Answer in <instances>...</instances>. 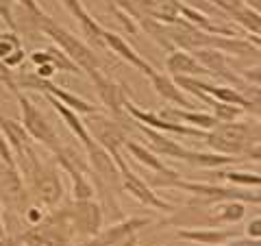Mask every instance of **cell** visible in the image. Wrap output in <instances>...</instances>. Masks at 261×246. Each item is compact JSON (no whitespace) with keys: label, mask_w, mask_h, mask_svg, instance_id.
Wrapping results in <instances>:
<instances>
[{"label":"cell","mask_w":261,"mask_h":246,"mask_svg":"<svg viewBox=\"0 0 261 246\" xmlns=\"http://www.w3.org/2000/svg\"><path fill=\"white\" fill-rule=\"evenodd\" d=\"M178 237L202 246H220L238 235L233 229H183V231H178Z\"/></svg>","instance_id":"17"},{"label":"cell","mask_w":261,"mask_h":246,"mask_svg":"<svg viewBox=\"0 0 261 246\" xmlns=\"http://www.w3.org/2000/svg\"><path fill=\"white\" fill-rule=\"evenodd\" d=\"M0 131L5 133L13 155H20L22 151H27L31 146V142H33V139L29 137V133H27V129L22 127V122L5 116V113H0Z\"/></svg>","instance_id":"20"},{"label":"cell","mask_w":261,"mask_h":246,"mask_svg":"<svg viewBox=\"0 0 261 246\" xmlns=\"http://www.w3.org/2000/svg\"><path fill=\"white\" fill-rule=\"evenodd\" d=\"M85 157H87V166L89 170L94 172V177L98 179L100 183L105 185H122V179H120V170L116 166V161H113L111 153H107L102 149V146H89V149H85Z\"/></svg>","instance_id":"8"},{"label":"cell","mask_w":261,"mask_h":246,"mask_svg":"<svg viewBox=\"0 0 261 246\" xmlns=\"http://www.w3.org/2000/svg\"><path fill=\"white\" fill-rule=\"evenodd\" d=\"M59 3L65 7V11H68L72 18H76V20L85 13V7H83V3H81V0H59Z\"/></svg>","instance_id":"35"},{"label":"cell","mask_w":261,"mask_h":246,"mask_svg":"<svg viewBox=\"0 0 261 246\" xmlns=\"http://www.w3.org/2000/svg\"><path fill=\"white\" fill-rule=\"evenodd\" d=\"M231 15L246 31H250L252 35H259L261 37V13L259 11L250 9V7H246V5H242V7H238V9H233Z\"/></svg>","instance_id":"26"},{"label":"cell","mask_w":261,"mask_h":246,"mask_svg":"<svg viewBox=\"0 0 261 246\" xmlns=\"http://www.w3.org/2000/svg\"><path fill=\"white\" fill-rule=\"evenodd\" d=\"M148 79H150V83L154 87V92H157L163 101L172 103V105H176V107H183V109L192 107V103L183 96V89L174 83V79H170L168 75H159V72H152Z\"/></svg>","instance_id":"18"},{"label":"cell","mask_w":261,"mask_h":246,"mask_svg":"<svg viewBox=\"0 0 261 246\" xmlns=\"http://www.w3.org/2000/svg\"><path fill=\"white\" fill-rule=\"evenodd\" d=\"M244 81H248V83H255V85H261V65H259V68L244 70Z\"/></svg>","instance_id":"39"},{"label":"cell","mask_w":261,"mask_h":246,"mask_svg":"<svg viewBox=\"0 0 261 246\" xmlns=\"http://www.w3.org/2000/svg\"><path fill=\"white\" fill-rule=\"evenodd\" d=\"M46 53H48V57H50V63L57 68V72H70V75H81V72H83L68 55L61 51V48L50 46V48H46Z\"/></svg>","instance_id":"28"},{"label":"cell","mask_w":261,"mask_h":246,"mask_svg":"<svg viewBox=\"0 0 261 246\" xmlns=\"http://www.w3.org/2000/svg\"><path fill=\"white\" fill-rule=\"evenodd\" d=\"M46 101L53 105V109H55L57 113H59V118L65 122V127H68V129L72 131V133H74V135L81 139L83 149H89V146H94V144H96L94 139H92V135H89V131H87V127H85V122L81 120V116H79L76 111L68 109L63 103L57 101L55 96H48V94H46Z\"/></svg>","instance_id":"14"},{"label":"cell","mask_w":261,"mask_h":246,"mask_svg":"<svg viewBox=\"0 0 261 246\" xmlns=\"http://www.w3.org/2000/svg\"><path fill=\"white\" fill-rule=\"evenodd\" d=\"M246 235L250 237H261V218H252L246 225Z\"/></svg>","instance_id":"40"},{"label":"cell","mask_w":261,"mask_h":246,"mask_svg":"<svg viewBox=\"0 0 261 246\" xmlns=\"http://www.w3.org/2000/svg\"><path fill=\"white\" fill-rule=\"evenodd\" d=\"M209 46L218 48V51H224V53H233V55H257L259 51L246 39H235V37H211Z\"/></svg>","instance_id":"25"},{"label":"cell","mask_w":261,"mask_h":246,"mask_svg":"<svg viewBox=\"0 0 261 246\" xmlns=\"http://www.w3.org/2000/svg\"><path fill=\"white\" fill-rule=\"evenodd\" d=\"M13 5H15V0H0V22H3L9 31H15V27H18L15 13H13Z\"/></svg>","instance_id":"33"},{"label":"cell","mask_w":261,"mask_h":246,"mask_svg":"<svg viewBox=\"0 0 261 246\" xmlns=\"http://www.w3.org/2000/svg\"><path fill=\"white\" fill-rule=\"evenodd\" d=\"M224 179L228 183L240 185V187H261V175H257V172L231 170V172H224Z\"/></svg>","instance_id":"30"},{"label":"cell","mask_w":261,"mask_h":246,"mask_svg":"<svg viewBox=\"0 0 261 246\" xmlns=\"http://www.w3.org/2000/svg\"><path fill=\"white\" fill-rule=\"evenodd\" d=\"M0 85H3L7 92L11 94H18L20 87H18V81H15V70L9 68L3 59H0Z\"/></svg>","instance_id":"32"},{"label":"cell","mask_w":261,"mask_h":246,"mask_svg":"<svg viewBox=\"0 0 261 246\" xmlns=\"http://www.w3.org/2000/svg\"><path fill=\"white\" fill-rule=\"evenodd\" d=\"M124 149H126V153L130 155V157L137 159L142 166H146L148 170L159 172V175H166L170 179H181V177H178V172H174V170H170V168L163 166L161 159L148 149V146H142V144H137V142H126Z\"/></svg>","instance_id":"19"},{"label":"cell","mask_w":261,"mask_h":246,"mask_svg":"<svg viewBox=\"0 0 261 246\" xmlns=\"http://www.w3.org/2000/svg\"><path fill=\"white\" fill-rule=\"evenodd\" d=\"M79 24H81V31H83V35H85V39L92 46H100V48H105V42H102V33H105V29L98 24L92 15H89L87 11L81 15V18L76 20Z\"/></svg>","instance_id":"27"},{"label":"cell","mask_w":261,"mask_h":246,"mask_svg":"<svg viewBox=\"0 0 261 246\" xmlns=\"http://www.w3.org/2000/svg\"><path fill=\"white\" fill-rule=\"evenodd\" d=\"M42 94H44V96H46V94H48V96H55L57 101L63 103L68 109L76 111L79 116H92V113L100 111V109L96 107V105L87 103L85 98H81V96H76V94H72V92H68V89H63V87H59V85H55L53 81H48Z\"/></svg>","instance_id":"16"},{"label":"cell","mask_w":261,"mask_h":246,"mask_svg":"<svg viewBox=\"0 0 261 246\" xmlns=\"http://www.w3.org/2000/svg\"><path fill=\"white\" fill-rule=\"evenodd\" d=\"M196 59H198L202 65H205V68L211 72V75H216V77H220V79H226L228 83H233V85H240V89L246 87L244 79L238 77L235 72H231L224 53L216 51V48H198V51H196Z\"/></svg>","instance_id":"11"},{"label":"cell","mask_w":261,"mask_h":246,"mask_svg":"<svg viewBox=\"0 0 261 246\" xmlns=\"http://www.w3.org/2000/svg\"><path fill=\"white\" fill-rule=\"evenodd\" d=\"M120 179H122V187L130 194L135 196L137 201H140L142 205H148V207H154V209H161V211H172L174 207L166 201H161L157 192L152 190V187L144 181V179H140L135 175L130 168H126L124 172H120Z\"/></svg>","instance_id":"10"},{"label":"cell","mask_w":261,"mask_h":246,"mask_svg":"<svg viewBox=\"0 0 261 246\" xmlns=\"http://www.w3.org/2000/svg\"><path fill=\"white\" fill-rule=\"evenodd\" d=\"M220 246H261V237H231L228 242L224 244H220Z\"/></svg>","instance_id":"36"},{"label":"cell","mask_w":261,"mask_h":246,"mask_svg":"<svg viewBox=\"0 0 261 246\" xmlns=\"http://www.w3.org/2000/svg\"><path fill=\"white\" fill-rule=\"evenodd\" d=\"M35 22H37V27L53 39L55 46L61 48V51L68 55L70 59L85 72V75L92 72V70H100V59H98L96 51L87 42H83V39L76 37V35H72L68 29H63L61 24H57L50 15H46V13L35 18Z\"/></svg>","instance_id":"2"},{"label":"cell","mask_w":261,"mask_h":246,"mask_svg":"<svg viewBox=\"0 0 261 246\" xmlns=\"http://www.w3.org/2000/svg\"><path fill=\"white\" fill-rule=\"evenodd\" d=\"M218 225H235L246 216V205L242 201H218L214 209H209Z\"/></svg>","instance_id":"23"},{"label":"cell","mask_w":261,"mask_h":246,"mask_svg":"<svg viewBox=\"0 0 261 246\" xmlns=\"http://www.w3.org/2000/svg\"><path fill=\"white\" fill-rule=\"evenodd\" d=\"M102 42H105V48H109L111 53H116V55H118V57H122L124 61H128L135 70H140L142 75L150 77L152 72H157V70H154L148 61H144L142 57L137 55V53L133 51V48H130V46L124 42V39H122L120 35H116V33H111V31L105 29V33H102Z\"/></svg>","instance_id":"12"},{"label":"cell","mask_w":261,"mask_h":246,"mask_svg":"<svg viewBox=\"0 0 261 246\" xmlns=\"http://www.w3.org/2000/svg\"><path fill=\"white\" fill-rule=\"evenodd\" d=\"M211 107H214V116L218 122H233L235 118H240L244 113V109L238 107V105H228V103H220V101H216Z\"/></svg>","instance_id":"31"},{"label":"cell","mask_w":261,"mask_h":246,"mask_svg":"<svg viewBox=\"0 0 261 246\" xmlns=\"http://www.w3.org/2000/svg\"><path fill=\"white\" fill-rule=\"evenodd\" d=\"M170 225H183V227H209V225H218L216 218L211 216L209 209H200V207H185L181 209L176 216L168 220Z\"/></svg>","instance_id":"24"},{"label":"cell","mask_w":261,"mask_h":246,"mask_svg":"<svg viewBox=\"0 0 261 246\" xmlns=\"http://www.w3.org/2000/svg\"><path fill=\"white\" fill-rule=\"evenodd\" d=\"M22 39L15 31H0V59H7V57H11L13 53L22 51Z\"/></svg>","instance_id":"29"},{"label":"cell","mask_w":261,"mask_h":246,"mask_svg":"<svg viewBox=\"0 0 261 246\" xmlns=\"http://www.w3.org/2000/svg\"><path fill=\"white\" fill-rule=\"evenodd\" d=\"M35 72L37 77H42V79H48V81H53V77H55V72H57V68L53 63H42V65H35Z\"/></svg>","instance_id":"37"},{"label":"cell","mask_w":261,"mask_h":246,"mask_svg":"<svg viewBox=\"0 0 261 246\" xmlns=\"http://www.w3.org/2000/svg\"><path fill=\"white\" fill-rule=\"evenodd\" d=\"M205 142L216 153L242 157L248 146L261 142V122H218L205 133Z\"/></svg>","instance_id":"1"},{"label":"cell","mask_w":261,"mask_h":246,"mask_svg":"<svg viewBox=\"0 0 261 246\" xmlns=\"http://www.w3.org/2000/svg\"><path fill=\"white\" fill-rule=\"evenodd\" d=\"M85 127L89 131L92 139L102 146L107 153H111V157H118L120 155V149H124L126 144V133L124 129L120 127L118 120H111V118H105L100 116V111H96L89 116V120L85 122Z\"/></svg>","instance_id":"4"},{"label":"cell","mask_w":261,"mask_h":246,"mask_svg":"<svg viewBox=\"0 0 261 246\" xmlns=\"http://www.w3.org/2000/svg\"><path fill=\"white\" fill-rule=\"evenodd\" d=\"M0 246H24L22 233H7L0 237Z\"/></svg>","instance_id":"38"},{"label":"cell","mask_w":261,"mask_h":246,"mask_svg":"<svg viewBox=\"0 0 261 246\" xmlns=\"http://www.w3.org/2000/svg\"><path fill=\"white\" fill-rule=\"evenodd\" d=\"M15 98H18L20 113H22V127L27 129L29 137L33 139V142L42 144V146H46V149H50L55 153L61 144H59V137H57L53 125L44 116V111L39 109L24 92H18V94H15Z\"/></svg>","instance_id":"3"},{"label":"cell","mask_w":261,"mask_h":246,"mask_svg":"<svg viewBox=\"0 0 261 246\" xmlns=\"http://www.w3.org/2000/svg\"><path fill=\"white\" fill-rule=\"evenodd\" d=\"M0 24H3V22H0Z\"/></svg>","instance_id":"42"},{"label":"cell","mask_w":261,"mask_h":246,"mask_svg":"<svg viewBox=\"0 0 261 246\" xmlns=\"http://www.w3.org/2000/svg\"><path fill=\"white\" fill-rule=\"evenodd\" d=\"M87 75H89V79H92V83L96 85L98 98L102 101L105 107H107L116 118L126 116V111H124V101H126L124 89H122L113 79L105 77L102 70H92V72H87Z\"/></svg>","instance_id":"7"},{"label":"cell","mask_w":261,"mask_h":246,"mask_svg":"<svg viewBox=\"0 0 261 246\" xmlns=\"http://www.w3.org/2000/svg\"><path fill=\"white\" fill-rule=\"evenodd\" d=\"M181 161H187L192 166L198 168H220V166H228V163H238L242 157H231V155H222V153H202V151H187L183 153Z\"/></svg>","instance_id":"22"},{"label":"cell","mask_w":261,"mask_h":246,"mask_svg":"<svg viewBox=\"0 0 261 246\" xmlns=\"http://www.w3.org/2000/svg\"><path fill=\"white\" fill-rule=\"evenodd\" d=\"M166 70L172 77H202L211 75V72L202 65L196 57H192L185 51H172L170 57L166 59Z\"/></svg>","instance_id":"13"},{"label":"cell","mask_w":261,"mask_h":246,"mask_svg":"<svg viewBox=\"0 0 261 246\" xmlns=\"http://www.w3.org/2000/svg\"><path fill=\"white\" fill-rule=\"evenodd\" d=\"M124 111H126V116H133L137 122H142V125L150 127V129H157L161 133L166 131V133H172V135H192V137H205V133H207V131L183 125V122H178V120H170V118L157 116V113H152V111H144L140 107H135V105H130L128 98L124 101Z\"/></svg>","instance_id":"6"},{"label":"cell","mask_w":261,"mask_h":246,"mask_svg":"<svg viewBox=\"0 0 261 246\" xmlns=\"http://www.w3.org/2000/svg\"><path fill=\"white\" fill-rule=\"evenodd\" d=\"M65 216H68L70 231L81 237H94L100 231L102 225V209L100 205L94 201H74L72 205L65 207Z\"/></svg>","instance_id":"5"},{"label":"cell","mask_w":261,"mask_h":246,"mask_svg":"<svg viewBox=\"0 0 261 246\" xmlns=\"http://www.w3.org/2000/svg\"><path fill=\"white\" fill-rule=\"evenodd\" d=\"M137 125H140V129L144 131L146 139H148V149H150L152 153L166 155V157H172V159H181V157H183L185 149H183V146L178 144V142H174L172 137L163 135L161 131L146 127V125H142V122H137Z\"/></svg>","instance_id":"15"},{"label":"cell","mask_w":261,"mask_h":246,"mask_svg":"<svg viewBox=\"0 0 261 246\" xmlns=\"http://www.w3.org/2000/svg\"><path fill=\"white\" fill-rule=\"evenodd\" d=\"M163 118H170V120H178V122H187L190 127H196L200 131H209L218 125L216 116L211 113H202V111H192V109H183V107H176V109H168L161 113Z\"/></svg>","instance_id":"21"},{"label":"cell","mask_w":261,"mask_h":246,"mask_svg":"<svg viewBox=\"0 0 261 246\" xmlns=\"http://www.w3.org/2000/svg\"><path fill=\"white\" fill-rule=\"evenodd\" d=\"M0 163H5V166H9V168H18V163H15V155H13L11 146H9V142H7L3 131H0Z\"/></svg>","instance_id":"34"},{"label":"cell","mask_w":261,"mask_h":246,"mask_svg":"<svg viewBox=\"0 0 261 246\" xmlns=\"http://www.w3.org/2000/svg\"><path fill=\"white\" fill-rule=\"evenodd\" d=\"M7 235V225H5V205L0 201V237Z\"/></svg>","instance_id":"41"},{"label":"cell","mask_w":261,"mask_h":246,"mask_svg":"<svg viewBox=\"0 0 261 246\" xmlns=\"http://www.w3.org/2000/svg\"><path fill=\"white\" fill-rule=\"evenodd\" d=\"M150 220L148 218H130V220H122L118 225H111L107 227L105 231H98L94 237H89L85 244L81 246H116L120 242H124L126 237L133 235L137 229L142 227H148Z\"/></svg>","instance_id":"9"}]
</instances>
